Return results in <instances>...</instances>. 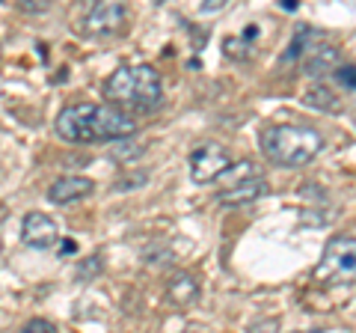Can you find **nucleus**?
<instances>
[{"label":"nucleus","mask_w":356,"mask_h":333,"mask_svg":"<svg viewBox=\"0 0 356 333\" xmlns=\"http://www.w3.org/2000/svg\"><path fill=\"white\" fill-rule=\"evenodd\" d=\"M137 131L131 114L113 104H69L57 114V134L69 143H107V140H128Z\"/></svg>","instance_id":"obj_1"},{"label":"nucleus","mask_w":356,"mask_h":333,"mask_svg":"<svg viewBox=\"0 0 356 333\" xmlns=\"http://www.w3.org/2000/svg\"><path fill=\"white\" fill-rule=\"evenodd\" d=\"M104 98L119 110H154L163 102V84L154 65H119V69L107 77Z\"/></svg>","instance_id":"obj_2"},{"label":"nucleus","mask_w":356,"mask_h":333,"mask_svg":"<svg viewBox=\"0 0 356 333\" xmlns=\"http://www.w3.org/2000/svg\"><path fill=\"white\" fill-rule=\"evenodd\" d=\"M324 149V137L318 128L303 122H282L261 131V152L276 166H306Z\"/></svg>","instance_id":"obj_3"},{"label":"nucleus","mask_w":356,"mask_h":333,"mask_svg":"<svg viewBox=\"0 0 356 333\" xmlns=\"http://www.w3.org/2000/svg\"><path fill=\"white\" fill-rule=\"evenodd\" d=\"M315 277L327 286H348L356 283V238L353 235H336L327 241L321 253Z\"/></svg>","instance_id":"obj_4"},{"label":"nucleus","mask_w":356,"mask_h":333,"mask_svg":"<svg viewBox=\"0 0 356 333\" xmlns=\"http://www.w3.org/2000/svg\"><path fill=\"white\" fill-rule=\"evenodd\" d=\"M128 9L125 3H113V0H95L92 6L83 13L81 27L89 36H116V33L125 27Z\"/></svg>","instance_id":"obj_5"},{"label":"nucleus","mask_w":356,"mask_h":333,"mask_svg":"<svg viewBox=\"0 0 356 333\" xmlns=\"http://www.w3.org/2000/svg\"><path fill=\"white\" fill-rule=\"evenodd\" d=\"M229 166H232V158L220 143H202V146H196L191 152V176L199 185H211V182L222 179V173H226Z\"/></svg>","instance_id":"obj_6"},{"label":"nucleus","mask_w":356,"mask_h":333,"mask_svg":"<svg viewBox=\"0 0 356 333\" xmlns=\"http://www.w3.org/2000/svg\"><path fill=\"white\" fill-rule=\"evenodd\" d=\"M21 241L27 247H36V250H48L60 241V229L54 224V217L42 215V212H30L21 224Z\"/></svg>","instance_id":"obj_7"},{"label":"nucleus","mask_w":356,"mask_h":333,"mask_svg":"<svg viewBox=\"0 0 356 333\" xmlns=\"http://www.w3.org/2000/svg\"><path fill=\"white\" fill-rule=\"evenodd\" d=\"M95 191V182L86 176H63L48 187V199L54 206H72L77 199H86Z\"/></svg>","instance_id":"obj_8"},{"label":"nucleus","mask_w":356,"mask_h":333,"mask_svg":"<svg viewBox=\"0 0 356 333\" xmlns=\"http://www.w3.org/2000/svg\"><path fill=\"white\" fill-rule=\"evenodd\" d=\"M267 194V182L261 179H252V182H243V185H235V187H222L220 191V206H229V208H238V206H250L255 199H261Z\"/></svg>","instance_id":"obj_9"},{"label":"nucleus","mask_w":356,"mask_h":333,"mask_svg":"<svg viewBox=\"0 0 356 333\" xmlns=\"http://www.w3.org/2000/svg\"><path fill=\"white\" fill-rule=\"evenodd\" d=\"M332 69H339V48H336V45L318 42V45L303 57V72H306L309 77L330 75Z\"/></svg>","instance_id":"obj_10"},{"label":"nucleus","mask_w":356,"mask_h":333,"mask_svg":"<svg viewBox=\"0 0 356 333\" xmlns=\"http://www.w3.org/2000/svg\"><path fill=\"white\" fill-rule=\"evenodd\" d=\"M166 297H170V304H175V307L193 304L196 297H199V283L193 280L191 274L178 271L172 280H170V286H166Z\"/></svg>","instance_id":"obj_11"},{"label":"nucleus","mask_w":356,"mask_h":333,"mask_svg":"<svg viewBox=\"0 0 356 333\" xmlns=\"http://www.w3.org/2000/svg\"><path fill=\"white\" fill-rule=\"evenodd\" d=\"M318 42H324V39H321V33H318V30H312V27H300V30H297V36L291 39V48H288L285 60H303L306 54L318 45Z\"/></svg>","instance_id":"obj_12"},{"label":"nucleus","mask_w":356,"mask_h":333,"mask_svg":"<svg viewBox=\"0 0 356 333\" xmlns=\"http://www.w3.org/2000/svg\"><path fill=\"white\" fill-rule=\"evenodd\" d=\"M259 179V166H255L252 161H238L232 164L226 173H222V185L226 187H235V185H243V182H252Z\"/></svg>","instance_id":"obj_13"},{"label":"nucleus","mask_w":356,"mask_h":333,"mask_svg":"<svg viewBox=\"0 0 356 333\" xmlns=\"http://www.w3.org/2000/svg\"><path fill=\"white\" fill-rule=\"evenodd\" d=\"M303 102L309 107H318V110H330V114H336V110H341V102L336 98V93L327 90V86H312V90L306 93Z\"/></svg>","instance_id":"obj_14"},{"label":"nucleus","mask_w":356,"mask_h":333,"mask_svg":"<svg viewBox=\"0 0 356 333\" xmlns=\"http://www.w3.org/2000/svg\"><path fill=\"white\" fill-rule=\"evenodd\" d=\"M255 36H259V27L250 24L247 30H243V36H232V39L222 42V51H226L229 57H235V60H243V57L250 54V45H247V42H252Z\"/></svg>","instance_id":"obj_15"},{"label":"nucleus","mask_w":356,"mask_h":333,"mask_svg":"<svg viewBox=\"0 0 356 333\" xmlns=\"http://www.w3.org/2000/svg\"><path fill=\"white\" fill-rule=\"evenodd\" d=\"M104 271V259H102V253H92L81 268H77V280H83V283H89V280H95L98 274Z\"/></svg>","instance_id":"obj_16"},{"label":"nucleus","mask_w":356,"mask_h":333,"mask_svg":"<svg viewBox=\"0 0 356 333\" xmlns=\"http://www.w3.org/2000/svg\"><path fill=\"white\" fill-rule=\"evenodd\" d=\"M113 155L116 161H134V158H140V155H146V146L143 143H122V146H113Z\"/></svg>","instance_id":"obj_17"},{"label":"nucleus","mask_w":356,"mask_h":333,"mask_svg":"<svg viewBox=\"0 0 356 333\" xmlns=\"http://www.w3.org/2000/svg\"><path fill=\"white\" fill-rule=\"evenodd\" d=\"M247 333H280V318H259L247 327Z\"/></svg>","instance_id":"obj_18"},{"label":"nucleus","mask_w":356,"mask_h":333,"mask_svg":"<svg viewBox=\"0 0 356 333\" xmlns=\"http://www.w3.org/2000/svg\"><path fill=\"white\" fill-rule=\"evenodd\" d=\"M21 333H57V327H54L48 318H30L27 325L21 327Z\"/></svg>","instance_id":"obj_19"},{"label":"nucleus","mask_w":356,"mask_h":333,"mask_svg":"<svg viewBox=\"0 0 356 333\" xmlns=\"http://www.w3.org/2000/svg\"><path fill=\"white\" fill-rule=\"evenodd\" d=\"M336 77H339V84L348 86V90H356V65H339Z\"/></svg>","instance_id":"obj_20"},{"label":"nucleus","mask_w":356,"mask_h":333,"mask_svg":"<svg viewBox=\"0 0 356 333\" xmlns=\"http://www.w3.org/2000/svg\"><path fill=\"white\" fill-rule=\"evenodd\" d=\"M48 6H51L48 0H21V3H18L21 13H44Z\"/></svg>","instance_id":"obj_21"},{"label":"nucleus","mask_w":356,"mask_h":333,"mask_svg":"<svg viewBox=\"0 0 356 333\" xmlns=\"http://www.w3.org/2000/svg\"><path fill=\"white\" fill-rule=\"evenodd\" d=\"M280 3H282V9H285V13H297V0H280Z\"/></svg>","instance_id":"obj_22"},{"label":"nucleus","mask_w":356,"mask_h":333,"mask_svg":"<svg viewBox=\"0 0 356 333\" xmlns=\"http://www.w3.org/2000/svg\"><path fill=\"white\" fill-rule=\"evenodd\" d=\"M63 253H74V241L72 238H63Z\"/></svg>","instance_id":"obj_23"},{"label":"nucleus","mask_w":356,"mask_h":333,"mask_svg":"<svg viewBox=\"0 0 356 333\" xmlns=\"http://www.w3.org/2000/svg\"><path fill=\"white\" fill-rule=\"evenodd\" d=\"M294 333H315V330H294Z\"/></svg>","instance_id":"obj_24"},{"label":"nucleus","mask_w":356,"mask_h":333,"mask_svg":"<svg viewBox=\"0 0 356 333\" xmlns=\"http://www.w3.org/2000/svg\"><path fill=\"white\" fill-rule=\"evenodd\" d=\"M187 333H193V330H187Z\"/></svg>","instance_id":"obj_25"}]
</instances>
